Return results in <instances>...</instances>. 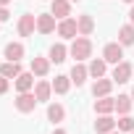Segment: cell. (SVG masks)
<instances>
[{"mask_svg": "<svg viewBox=\"0 0 134 134\" xmlns=\"http://www.w3.org/2000/svg\"><path fill=\"white\" fill-rule=\"evenodd\" d=\"M69 55H71V58H76V60H87V58L92 55V40H90V37L76 34V37H74V42H71V47H69Z\"/></svg>", "mask_w": 134, "mask_h": 134, "instance_id": "obj_1", "label": "cell"}, {"mask_svg": "<svg viewBox=\"0 0 134 134\" xmlns=\"http://www.w3.org/2000/svg\"><path fill=\"white\" fill-rule=\"evenodd\" d=\"M37 95L34 92H19V97H16V110L19 113H32L34 108H37Z\"/></svg>", "mask_w": 134, "mask_h": 134, "instance_id": "obj_2", "label": "cell"}, {"mask_svg": "<svg viewBox=\"0 0 134 134\" xmlns=\"http://www.w3.org/2000/svg\"><path fill=\"white\" fill-rule=\"evenodd\" d=\"M103 58L108 60V63H121L124 60V45L121 42H108L105 47H103Z\"/></svg>", "mask_w": 134, "mask_h": 134, "instance_id": "obj_3", "label": "cell"}, {"mask_svg": "<svg viewBox=\"0 0 134 134\" xmlns=\"http://www.w3.org/2000/svg\"><path fill=\"white\" fill-rule=\"evenodd\" d=\"M55 32H58V34H60L63 40H74V37L79 34L76 19H71V16H69V19H60V21H58V29H55Z\"/></svg>", "mask_w": 134, "mask_h": 134, "instance_id": "obj_4", "label": "cell"}, {"mask_svg": "<svg viewBox=\"0 0 134 134\" xmlns=\"http://www.w3.org/2000/svg\"><path fill=\"white\" fill-rule=\"evenodd\" d=\"M131 74H134V66L131 63H126V60H121V63H116V69H113V82H118V84H126L129 79H131Z\"/></svg>", "mask_w": 134, "mask_h": 134, "instance_id": "obj_5", "label": "cell"}, {"mask_svg": "<svg viewBox=\"0 0 134 134\" xmlns=\"http://www.w3.org/2000/svg\"><path fill=\"white\" fill-rule=\"evenodd\" d=\"M58 29V24H55V16L53 13H40L37 16V32L40 34H53Z\"/></svg>", "mask_w": 134, "mask_h": 134, "instance_id": "obj_6", "label": "cell"}, {"mask_svg": "<svg viewBox=\"0 0 134 134\" xmlns=\"http://www.w3.org/2000/svg\"><path fill=\"white\" fill-rule=\"evenodd\" d=\"M50 13L60 21V19H69L71 16V0H53L50 3Z\"/></svg>", "mask_w": 134, "mask_h": 134, "instance_id": "obj_7", "label": "cell"}, {"mask_svg": "<svg viewBox=\"0 0 134 134\" xmlns=\"http://www.w3.org/2000/svg\"><path fill=\"white\" fill-rule=\"evenodd\" d=\"M34 29H37V16L24 13V16L19 19V34H21V37H32Z\"/></svg>", "mask_w": 134, "mask_h": 134, "instance_id": "obj_8", "label": "cell"}, {"mask_svg": "<svg viewBox=\"0 0 134 134\" xmlns=\"http://www.w3.org/2000/svg\"><path fill=\"white\" fill-rule=\"evenodd\" d=\"M69 76H71V82H74L76 87H82V84L87 82V76H90V69H87V66H84L82 60H76V63H74V69H71V74H69Z\"/></svg>", "mask_w": 134, "mask_h": 134, "instance_id": "obj_9", "label": "cell"}, {"mask_svg": "<svg viewBox=\"0 0 134 134\" xmlns=\"http://www.w3.org/2000/svg\"><path fill=\"white\" fill-rule=\"evenodd\" d=\"M34 90V74L32 71H21L16 76V92H32Z\"/></svg>", "mask_w": 134, "mask_h": 134, "instance_id": "obj_10", "label": "cell"}, {"mask_svg": "<svg viewBox=\"0 0 134 134\" xmlns=\"http://www.w3.org/2000/svg\"><path fill=\"white\" fill-rule=\"evenodd\" d=\"M113 110H116V97L105 95V97H97V100H95V113L108 116V113H113Z\"/></svg>", "mask_w": 134, "mask_h": 134, "instance_id": "obj_11", "label": "cell"}, {"mask_svg": "<svg viewBox=\"0 0 134 134\" xmlns=\"http://www.w3.org/2000/svg\"><path fill=\"white\" fill-rule=\"evenodd\" d=\"M76 26H79V34H82V37H90V34L95 32V19H92L90 13H82V16L76 19Z\"/></svg>", "mask_w": 134, "mask_h": 134, "instance_id": "obj_12", "label": "cell"}, {"mask_svg": "<svg viewBox=\"0 0 134 134\" xmlns=\"http://www.w3.org/2000/svg\"><path fill=\"white\" fill-rule=\"evenodd\" d=\"M110 90H113V79H95V84H92V95L95 97H105V95H110Z\"/></svg>", "mask_w": 134, "mask_h": 134, "instance_id": "obj_13", "label": "cell"}, {"mask_svg": "<svg viewBox=\"0 0 134 134\" xmlns=\"http://www.w3.org/2000/svg\"><path fill=\"white\" fill-rule=\"evenodd\" d=\"M34 95H37V100H40V103H47V100H50V95H53V82L40 79V82L34 84Z\"/></svg>", "mask_w": 134, "mask_h": 134, "instance_id": "obj_14", "label": "cell"}, {"mask_svg": "<svg viewBox=\"0 0 134 134\" xmlns=\"http://www.w3.org/2000/svg\"><path fill=\"white\" fill-rule=\"evenodd\" d=\"M87 69H90V76L103 79V76H105V71H108V60H105V58H92V63L87 66Z\"/></svg>", "mask_w": 134, "mask_h": 134, "instance_id": "obj_15", "label": "cell"}, {"mask_svg": "<svg viewBox=\"0 0 134 134\" xmlns=\"http://www.w3.org/2000/svg\"><path fill=\"white\" fill-rule=\"evenodd\" d=\"M32 74L34 76H47L50 74V58H32Z\"/></svg>", "mask_w": 134, "mask_h": 134, "instance_id": "obj_16", "label": "cell"}, {"mask_svg": "<svg viewBox=\"0 0 134 134\" xmlns=\"http://www.w3.org/2000/svg\"><path fill=\"white\" fill-rule=\"evenodd\" d=\"M3 55H5V60H21L24 58V45L21 42H8Z\"/></svg>", "mask_w": 134, "mask_h": 134, "instance_id": "obj_17", "label": "cell"}, {"mask_svg": "<svg viewBox=\"0 0 134 134\" xmlns=\"http://www.w3.org/2000/svg\"><path fill=\"white\" fill-rule=\"evenodd\" d=\"M71 84H74V82H71V76L60 74V76H55V79H53V92H55V95H66V92L71 90Z\"/></svg>", "mask_w": 134, "mask_h": 134, "instance_id": "obj_18", "label": "cell"}, {"mask_svg": "<svg viewBox=\"0 0 134 134\" xmlns=\"http://www.w3.org/2000/svg\"><path fill=\"white\" fill-rule=\"evenodd\" d=\"M66 55H69V47H66L63 42H55V45L50 47V55H47V58H50V63H63Z\"/></svg>", "mask_w": 134, "mask_h": 134, "instance_id": "obj_19", "label": "cell"}, {"mask_svg": "<svg viewBox=\"0 0 134 134\" xmlns=\"http://www.w3.org/2000/svg\"><path fill=\"white\" fill-rule=\"evenodd\" d=\"M63 118H66V108H63L60 103H50V105H47V121L60 124Z\"/></svg>", "mask_w": 134, "mask_h": 134, "instance_id": "obj_20", "label": "cell"}, {"mask_svg": "<svg viewBox=\"0 0 134 134\" xmlns=\"http://www.w3.org/2000/svg\"><path fill=\"white\" fill-rule=\"evenodd\" d=\"M0 74L8 76V79H16V76L21 74V63H19V60H5L3 66H0Z\"/></svg>", "mask_w": 134, "mask_h": 134, "instance_id": "obj_21", "label": "cell"}, {"mask_svg": "<svg viewBox=\"0 0 134 134\" xmlns=\"http://www.w3.org/2000/svg\"><path fill=\"white\" fill-rule=\"evenodd\" d=\"M113 129H116V121L110 118V113H108V116H100V118L95 121V131H97V134H108V131H113Z\"/></svg>", "mask_w": 134, "mask_h": 134, "instance_id": "obj_22", "label": "cell"}, {"mask_svg": "<svg viewBox=\"0 0 134 134\" xmlns=\"http://www.w3.org/2000/svg\"><path fill=\"white\" fill-rule=\"evenodd\" d=\"M118 42L126 47V45H134V24H124L118 29Z\"/></svg>", "mask_w": 134, "mask_h": 134, "instance_id": "obj_23", "label": "cell"}, {"mask_svg": "<svg viewBox=\"0 0 134 134\" xmlns=\"http://www.w3.org/2000/svg\"><path fill=\"white\" fill-rule=\"evenodd\" d=\"M131 105H134V100H131V95H118V97H116V110H118L121 116H126V113H131Z\"/></svg>", "mask_w": 134, "mask_h": 134, "instance_id": "obj_24", "label": "cell"}, {"mask_svg": "<svg viewBox=\"0 0 134 134\" xmlns=\"http://www.w3.org/2000/svg\"><path fill=\"white\" fill-rule=\"evenodd\" d=\"M116 129H118V131H126V134H129V131H134V118H131L129 113H126V116H121V118L116 121Z\"/></svg>", "mask_w": 134, "mask_h": 134, "instance_id": "obj_25", "label": "cell"}, {"mask_svg": "<svg viewBox=\"0 0 134 134\" xmlns=\"http://www.w3.org/2000/svg\"><path fill=\"white\" fill-rule=\"evenodd\" d=\"M11 90V79L8 76H3V74H0V95H5Z\"/></svg>", "mask_w": 134, "mask_h": 134, "instance_id": "obj_26", "label": "cell"}, {"mask_svg": "<svg viewBox=\"0 0 134 134\" xmlns=\"http://www.w3.org/2000/svg\"><path fill=\"white\" fill-rule=\"evenodd\" d=\"M11 19V11H8V5H0V24L3 21H8Z\"/></svg>", "mask_w": 134, "mask_h": 134, "instance_id": "obj_27", "label": "cell"}, {"mask_svg": "<svg viewBox=\"0 0 134 134\" xmlns=\"http://www.w3.org/2000/svg\"><path fill=\"white\" fill-rule=\"evenodd\" d=\"M129 19H131V24H134V3H131V11H129Z\"/></svg>", "mask_w": 134, "mask_h": 134, "instance_id": "obj_28", "label": "cell"}, {"mask_svg": "<svg viewBox=\"0 0 134 134\" xmlns=\"http://www.w3.org/2000/svg\"><path fill=\"white\" fill-rule=\"evenodd\" d=\"M53 134H69V131H66V129H55Z\"/></svg>", "mask_w": 134, "mask_h": 134, "instance_id": "obj_29", "label": "cell"}, {"mask_svg": "<svg viewBox=\"0 0 134 134\" xmlns=\"http://www.w3.org/2000/svg\"><path fill=\"white\" fill-rule=\"evenodd\" d=\"M108 134H124V131H118V129H113V131H108Z\"/></svg>", "mask_w": 134, "mask_h": 134, "instance_id": "obj_30", "label": "cell"}, {"mask_svg": "<svg viewBox=\"0 0 134 134\" xmlns=\"http://www.w3.org/2000/svg\"><path fill=\"white\" fill-rule=\"evenodd\" d=\"M8 3H11V0H0V5H8Z\"/></svg>", "mask_w": 134, "mask_h": 134, "instance_id": "obj_31", "label": "cell"}, {"mask_svg": "<svg viewBox=\"0 0 134 134\" xmlns=\"http://www.w3.org/2000/svg\"><path fill=\"white\" fill-rule=\"evenodd\" d=\"M129 95H131V100H134V87H131V92H129Z\"/></svg>", "mask_w": 134, "mask_h": 134, "instance_id": "obj_32", "label": "cell"}, {"mask_svg": "<svg viewBox=\"0 0 134 134\" xmlns=\"http://www.w3.org/2000/svg\"><path fill=\"white\" fill-rule=\"evenodd\" d=\"M124 3H134V0H124Z\"/></svg>", "mask_w": 134, "mask_h": 134, "instance_id": "obj_33", "label": "cell"}, {"mask_svg": "<svg viewBox=\"0 0 134 134\" xmlns=\"http://www.w3.org/2000/svg\"><path fill=\"white\" fill-rule=\"evenodd\" d=\"M71 3H79V0H71Z\"/></svg>", "mask_w": 134, "mask_h": 134, "instance_id": "obj_34", "label": "cell"}, {"mask_svg": "<svg viewBox=\"0 0 134 134\" xmlns=\"http://www.w3.org/2000/svg\"><path fill=\"white\" fill-rule=\"evenodd\" d=\"M129 134H134V131H129Z\"/></svg>", "mask_w": 134, "mask_h": 134, "instance_id": "obj_35", "label": "cell"}]
</instances>
